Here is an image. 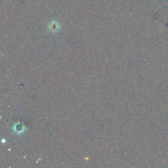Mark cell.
<instances>
[{
	"instance_id": "obj_1",
	"label": "cell",
	"mask_w": 168,
	"mask_h": 168,
	"mask_svg": "<svg viewBox=\"0 0 168 168\" xmlns=\"http://www.w3.org/2000/svg\"><path fill=\"white\" fill-rule=\"evenodd\" d=\"M12 129H13L14 133H15L17 135H21L24 132L26 127L24 125H22L20 122H18L15 123Z\"/></svg>"
}]
</instances>
